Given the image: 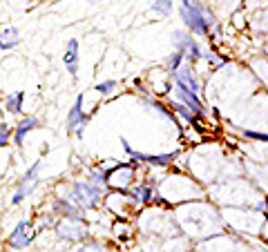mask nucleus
Returning <instances> with one entry per match:
<instances>
[{"mask_svg":"<svg viewBox=\"0 0 268 252\" xmlns=\"http://www.w3.org/2000/svg\"><path fill=\"white\" fill-rule=\"evenodd\" d=\"M152 11H154V14H159L161 18L170 16V11H172V0H152Z\"/></svg>","mask_w":268,"mask_h":252,"instance_id":"obj_16","label":"nucleus"},{"mask_svg":"<svg viewBox=\"0 0 268 252\" xmlns=\"http://www.w3.org/2000/svg\"><path fill=\"white\" fill-rule=\"evenodd\" d=\"M63 199H70L74 205H78L81 210H94L100 205L103 201V190L92 186L89 181H74L65 188H58Z\"/></svg>","mask_w":268,"mask_h":252,"instance_id":"obj_1","label":"nucleus"},{"mask_svg":"<svg viewBox=\"0 0 268 252\" xmlns=\"http://www.w3.org/2000/svg\"><path fill=\"white\" fill-rule=\"evenodd\" d=\"M63 65L72 76L78 74V41L76 38H70V41H67V49L63 54Z\"/></svg>","mask_w":268,"mask_h":252,"instance_id":"obj_11","label":"nucleus"},{"mask_svg":"<svg viewBox=\"0 0 268 252\" xmlns=\"http://www.w3.org/2000/svg\"><path fill=\"white\" fill-rule=\"evenodd\" d=\"M175 45H177V52H181L186 56V60H194V58H201V47L194 43L192 36L183 31H175Z\"/></svg>","mask_w":268,"mask_h":252,"instance_id":"obj_9","label":"nucleus"},{"mask_svg":"<svg viewBox=\"0 0 268 252\" xmlns=\"http://www.w3.org/2000/svg\"><path fill=\"white\" fill-rule=\"evenodd\" d=\"M38 127H43V121L38 119V116H25V119H20V123H16V125H14V136H11V143H14L16 148H22L25 136L29 132L38 130Z\"/></svg>","mask_w":268,"mask_h":252,"instance_id":"obj_8","label":"nucleus"},{"mask_svg":"<svg viewBox=\"0 0 268 252\" xmlns=\"http://www.w3.org/2000/svg\"><path fill=\"white\" fill-rule=\"evenodd\" d=\"M34 237H36V230H34L31 221L29 219H20L18 223H16L14 230L9 232L7 245H9V248H14V250H22V248H27V245L34 241Z\"/></svg>","mask_w":268,"mask_h":252,"instance_id":"obj_6","label":"nucleus"},{"mask_svg":"<svg viewBox=\"0 0 268 252\" xmlns=\"http://www.w3.org/2000/svg\"><path fill=\"white\" fill-rule=\"evenodd\" d=\"M0 31H3V27H0Z\"/></svg>","mask_w":268,"mask_h":252,"instance_id":"obj_23","label":"nucleus"},{"mask_svg":"<svg viewBox=\"0 0 268 252\" xmlns=\"http://www.w3.org/2000/svg\"><path fill=\"white\" fill-rule=\"evenodd\" d=\"M244 136L253 138V141H266V143H268V134H259V132H250V130H244Z\"/></svg>","mask_w":268,"mask_h":252,"instance_id":"obj_20","label":"nucleus"},{"mask_svg":"<svg viewBox=\"0 0 268 252\" xmlns=\"http://www.w3.org/2000/svg\"><path fill=\"white\" fill-rule=\"evenodd\" d=\"M181 18L190 31L201 33V36H206L210 27L215 25L212 11L199 0H181Z\"/></svg>","mask_w":268,"mask_h":252,"instance_id":"obj_2","label":"nucleus"},{"mask_svg":"<svg viewBox=\"0 0 268 252\" xmlns=\"http://www.w3.org/2000/svg\"><path fill=\"white\" fill-rule=\"evenodd\" d=\"M134 178V161L132 163H116V167L105 170V186H110L112 190L121 192L132 183Z\"/></svg>","mask_w":268,"mask_h":252,"instance_id":"obj_4","label":"nucleus"},{"mask_svg":"<svg viewBox=\"0 0 268 252\" xmlns=\"http://www.w3.org/2000/svg\"><path fill=\"white\" fill-rule=\"evenodd\" d=\"M177 94H179V98H181V103L186 105L188 110H192L194 114H204L206 112V107H204V103L199 100V96H197V92H190L188 87H183V85H179L177 83Z\"/></svg>","mask_w":268,"mask_h":252,"instance_id":"obj_10","label":"nucleus"},{"mask_svg":"<svg viewBox=\"0 0 268 252\" xmlns=\"http://www.w3.org/2000/svg\"><path fill=\"white\" fill-rule=\"evenodd\" d=\"M20 29L18 27H5L3 31H0V49L3 52H9V49H14V47H18L20 45Z\"/></svg>","mask_w":268,"mask_h":252,"instance_id":"obj_12","label":"nucleus"},{"mask_svg":"<svg viewBox=\"0 0 268 252\" xmlns=\"http://www.w3.org/2000/svg\"><path fill=\"white\" fill-rule=\"evenodd\" d=\"M56 232H58L60 239H67V241H83L87 237V230L83 226V221L74 217V219H63L56 226Z\"/></svg>","mask_w":268,"mask_h":252,"instance_id":"obj_7","label":"nucleus"},{"mask_svg":"<svg viewBox=\"0 0 268 252\" xmlns=\"http://www.w3.org/2000/svg\"><path fill=\"white\" fill-rule=\"evenodd\" d=\"M183 60H186V56H183L181 52H175V54H172V58L168 60V67H170V71L179 69V67H181V63H183Z\"/></svg>","mask_w":268,"mask_h":252,"instance_id":"obj_19","label":"nucleus"},{"mask_svg":"<svg viewBox=\"0 0 268 252\" xmlns=\"http://www.w3.org/2000/svg\"><path fill=\"white\" fill-rule=\"evenodd\" d=\"M170 107H172V110H175V112H177V114H179V116H181V119H186V121H190V123H192V125H197V123H199V119H197V114H194V112H192V110H188V107H186V105H183V103H170Z\"/></svg>","mask_w":268,"mask_h":252,"instance_id":"obj_14","label":"nucleus"},{"mask_svg":"<svg viewBox=\"0 0 268 252\" xmlns=\"http://www.w3.org/2000/svg\"><path fill=\"white\" fill-rule=\"evenodd\" d=\"M11 136H14V127L7 123H0V148H9Z\"/></svg>","mask_w":268,"mask_h":252,"instance_id":"obj_17","label":"nucleus"},{"mask_svg":"<svg viewBox=\"0 0 268 252\" xmlns=\"http://www.w3.org/2000/svg\"><path fill=\"white\" fill-rule=\"evenodd\" d=\"M83 98H85V96L78 94L74 105H72V110H70V114H67V132L74 134L76 138L83 136V132H85V127L89 123V114L83 112Z\"/></svg>","mask_w":268,"mask_h":252,"instance_id":"obj_5","label":"nucleus"},{"mask_svg":"<svg viewBox=\"0 0 268 252\" xmlns=\"http://www.w3.org/2000/svg\"><path fill=\"white\" fill-rule=\"evenodd\" d=\"M78 252H103V248H100L98 243H89V245H85V248H81Z\"/></svg>","mask_w":268,"mask_h":252,"instance_id":"obj_21","label":"nucleus"},{"mask_svg":"<svg viewBox=\"0 0 268 252\" xmlns=\"http://www.w3.org/2000/svg\"><path fill=\"white\" fill-rule=\"evenodd\" d=\"M94 89H96L98 94H103V96H110V94L116 89V81H103V83H96V87H94Z\"/></svg>","mask_w":268,"mask_h":252,"instance_id":"obj_18","label":"nucleus"},{"mask_svg":"<svg viewBox=\"0 0 268 252\" xmlns=\"http://www.w3.org/2000/svg\"><path fill=\"white\" fill-rule=\"evenodd\" d=\"M177 154H145V163L150 165H170Z\"/></svg>","mask_w":268,"mask_h":252,"instance_id":"obj_15","label":"nucleus"},{"mask_svg":"<svg viewBox=\"0 0 268 252\" xmlns=\"http://www.w3.org/2000/svg\"><path fill=\"white\" fill-rule=\"evenodd\" d=\"M41 167H43V161H36V163L22 174V178L18 181V190H16L14 197H11V205H20L29 194L36 192V188L41 186V176H38L41 174Z\"/></svg>","mask_w":268,"mask_h":252,"instance_id":"obj_3","label":"nucleus"},{"mask_svg":"<svg viewBox=\"0 0 268 252\" xmlns=\"http://www.w3.org/2000/svg\"><path fill=\"white\" fill-rule=\"evenodd\" d=\"M89 3H92V5H96V3H105V0H89Z\"/></svg>","mask_w":268,"mask_h":252,"instance_id":"obj_22","label":"nucleus"},{"mask_svg":"<svg viewBox=\"0 0 268 252\" xmlns=\"http://www.w3.org/2000/svg\"><path fill=\"white\" fill-rule=\"evenodd\" d=\"M0 98H3V96H0Z\"/></svg>","mask_w":268,"mask_h":252,"instance_id":"obj_24","label":"nucleus"},{"mask_svg":"<svg viewBox=\"0 0 268 252\" xmlns=\"http://www.w3.org/2000/svg\"><path fill=\"white\" fill-rule=\"evenodd\" d=\"M22 107H25V92H22V89L11 92L5 96V112H9V114H14V116H20Z\"/></svg>","mask_w":268,"mask_h":252,"instance_id":"obj_13","label":"nucleus"}]
</instances>
